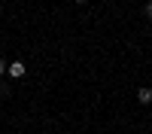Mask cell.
Segmentation results:
<instances>
[{"label": "cell", "mask_w": 152, "mask_h": 134, "mask_svg": "<svg viewBox=\"0 0 152 134\" xmlns=\"http://www.w3.org/2000/svg\"><path fill=\"white\" fill-rule=\"evenodd\" d=\"M137 97H140V104H152V89H140Z\"/></svg>", "instance_id": "2"}, {"label": "cell", "mask_w": 152, "mask_h": 134, "mask_svg": "<svg viewBox=\"0 0 152 134\" xmlns=\"http://www.w3.org/2000/svg\"><path fill=\"white\" fill-rule=\"evenodd\" d=\"M6 67H9V64H6L3 58H0V76H3V73H6Z\"/></svg>", "instance_id": "3"}, {"label": "cell", "mask_w": 152, "mask_h": 134, "mask_svg": "<svg viewBox=\"0 0 152 134\" xmlns=\"http://www.w3.org/2000/svg\"><path fill=\"white\" fill-rule=\"evenodd\" d=\"M146 15L152 18V0H149V3H146Z\"/></svg>", "instance_id": "4"}, {"label": "cell", "mask_w": 152, "mask_h": 134, "mask_svg": "<svg viewBox=\"0 0 152 134\" xmlns=\"http://www.w3.org/2000/svg\"><path fill=\"white\" fill-rule=\"evenodd\" d=\"M76 3H88V0H76Z\"/></svg>", "instance_id": "6"}, {"label": "cell", "mask_w": 152, "mask_h": 134, "mask_svg": "<svg viewBox=\"0 0 152 134\" xmlns=\"http://www.w3.org/2000/svg\"><path fill=\"white\" fill-rule=\"evenodd\" d=\"M6 70H9V76H12V79H21V76H24V61H12Z\"/></svg>", "instance_id": "1"}, {"label": "cell", "mask_w": 152, "mask_h": 134, "mask_svg": "<svg viewBox=\"0 0 152 134\" xmlns=\"http://www.w3.org/2000/svg\"><path fill=\"white\" fill-rule=\"evenodd\" d=\"M3 92H6V85H3V79H0V94H3Z\"/></svg>", "instance_id": "5"}]
</instances>
